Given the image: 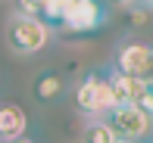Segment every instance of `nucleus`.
<instances>
[{"label": "nucleus", "mask_w": 153, "mask_h": 143, "mask_svg": "<svg viewBox=\"0 0 153 143\" xmlns=\"http://www.w3.org/2000/svg\"><path fill=\"white\" fill-rule=\"evenodd\" d=\"M75 109L85 118H106L116 109V97L106 81V72L94 69V72L81 75V81L75 84Z\"/></svg>", "instance_id": "1"}, {"label": "nucleus", "mask_w": 153, "mask_h": 143, "mask_svg": "<svg viewBox=\"0 0 153 143\" xmlns=\"http://www.w3.org/2000/svg\"><path fill=\"white\" fill-rule=\"evenodd\" d=\"M53 40V31L41 22L38 16H25V12H16L6 22V47L19 56H34L41 53L47 44Z\"/></svg>", "instance_id": "2"}, {"label": "nucleus", "mask_w": 153, "mask_h": 143, "mask_svg": "<svg viewBox=\"0 0 153 143\" xmlns=\"http://www.w3.org/2000/svg\"><path fill=\"white\" fill-rule=\"evenodd\" d=\"M113 69L153 87V44L150 40H122L113 53Z\"/></svg>", "instance_id": "3"}, {"label": "nucleus", "mask_w": 153, "mask_h": 143, "mask_svg": "<svg viewBox=\"0 0 153 143\" xmlns=\"http://www.w3.org/2000/svg\"><path fill=\"white\" fill-rule=\"evenodd\" d=\"M106 125L116 131V137L134 140V143L153 137V118L144 112L141 106H134V103H122V106H116L113 112L106 115Z\"/></svg>", "instance_id": "4"}, {"label": "nucleus", "mask_w": 153, "mask_h": 143, "mask_svg": "<svg viewBox=\"0 0 153 143\" xmlns=\"http://www.w3.org/2000/svg\"><path fill=\"white\" fill-rule=\"evenodd\" d=\"M103 25H106L103 0H75L66 22H62V31H69V34H94Z\"/></svg>", "instance_id": "5"}, {"label": "nucleus", "mask_w": 153, "mask_h": 143, "mask_svg": "<svg viewBox=\"0 0 153 143\" xmlns=\"http://www.w3.org/2000/svg\"><path fill=\"white\" fill-rule=\"evenodd\" d=\"M106 81H109V87H113L116 106H122V103H137V100H141V93L147 90V84H144V81L131 78V75H122V72H116L113 65L106 69Z\"/></svg>", "instance_id": "6"}, {"label": "nucleus", "mask_w": 153, "mask_h": 143, "mask_svg": "<svg viewBox=\"0 0 153 143\" xmlns=\"http://www.w3.org/2000/svg\"><path fill=\"white\" fill-rule=\"evenodd\" d=\"M28 131V115L19 103H0V143L16 140Z\"/></svg>", "instance_id": "7"}, {"label": "nucleus", "mask_w": 153, "mask_h": 143, "mask_svg": "<svg viewBox=\"0 0 153 143\" xmlns=\"http://www.w3.org/2000/svg\"><path fill=\"white\" fill-rule=\"evenodd\" d=\"M62 90H66V81H62V75L59 72H41L38 78H34V84H31V93H34V100L38 103H56V100L62 97Z\"/></svg>", "instance_id": "8"}, {"label": "nucleus", "mask_w": 153, "mask_h": 143, "mask_svg": "<svg viewBox=\"0 0 153 143\" xmlns=\"http://www.w3.org/2000/svg\"><path fill=\"white\" fill-rule=\"evenodd\" d=\"M72 3H75V0H44V6H41L38 19H41V22H44L50 31H56V28H62V22H66V16H69V10H72Z\"/></svg>", "instance_id": "9"}, {"label": "nucleus", "mask_w": 153, "mask_h": 143, "mask_svg": "<svg viewBox=\"0 0 153 143\" xmlns=\"http://www.w3.org/2000/svg\"><path fill=\"white\" fill-rule=\"evenodd\" d=\"M113 140H116V131L106 125V118H88L81 143H113Z\"/></svg>", "instance_id": "10"}, {"label": "nucleus", "mask_w": 153, "mask_h": 143, "mask_svg": "<svg viewBox=\"0 0 153 143\" xmlns=\"http://www.w3.org/2000/svg\"><path fill=\"white\" fill-rule=\"evenodd\" d=\"M19 3V12H25V16H38L41 6H44V0H16Z\"/></svg>", "instance_id": "11"}, {"label": "nucleus", "mask_w": 153, "mask_h": 143, "mask_svg": "<svg viewBox=\"0 0 153 143\" xmlns=\"http://www.w3.org/2000/svg\"><path fill=\"white\" fill-rule=\"evenodd\" d=\"M134 106H141V109H144V112H147V115H150V118H153V87H147V90H144V93H141V100H137V103H134Z\"/></svg>", "instance_id": "12"}, {"label": "nucleus", "mask_w": 153, "mask_h": 143, "mask_svg": "<svg viewBox=\"0 0 153 143\" xmlns=\"http://www.w3.org/2000/svg\"><path fill=\"white\" fill-rule=\"evenodd\" d=\"M3 143H38V140H31L28 134H22V137H16V140H3Z\"/></svg>", "instance_id": "13"}, {"label": "nucleus", "mask_w": 153, "mask_h": 143, "mask_svg": "<svg viewBox=\"0 0 153 143\" xmlns=\"http://www.w3.org/2000/svg\"><path fill=\"white\" fill-rule=\"evenodd\" d=\"M113 143H134V140H125V137H116Z\"/></svg>", "instance_id": "14"}, {"label": "nucleus", "mask_w": 153, "mask_h": 143, "mask_svg": "<svg viewBox=\"0 0 153 143\" xmlns=\"http://www.w3.org/2000/svg\"><path fill=\"white\" fill-rule=\"evenodd\" d=\"M128 3H131V6H137V3H144V0H128Z\"/></svg>", "instance_id": "15"}, {"label": "nucleus", "mask_w": 153, "mask_h": 143, "mask_svg": "<svg viewBox=\"0 0 153 143\" xmlns=\"http://www.w3.org/2000/svg\"><path fill=\"white\" fill-rule=\"evenodd\" d=\"M144 6H150V10H153V0H144Z\"/></svg>", "instance_id": "16"}]
</instances>
